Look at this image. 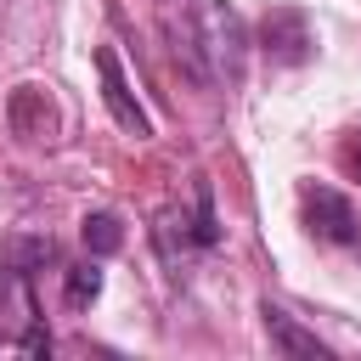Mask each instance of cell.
Masks as SVG:
<instances>
[{
	"mask_svg": "<svg viewBox=\"0 0 361 361\" xmlns=\"http://www.w3.org/2000/svg\"><path fill=\"white\" fill-rule=\"evenodd\" d=\"M192 51H197L203 79L237 85V79H243V56H248L243 17H237L226 0H197V6H192Z\"/></svg>",
	"mask_w": 361,
	"mask_h": 361,
	"instance_id": "6da1fadb",
	"label": "cell"
},
{
	"mask_svg": "<svg viewBox=\"0 0 361 361\" xmlns=\"http://www.w3.org/2000/svg\"><path fill=\"white\" fill-rule=\"evenodd\" d=\"M0 350L11 355H51V327L34 305V276L6 254L0 259Z\"/></svg>",
	"mask_w": 361,
	"mask_h": 361,
	"instance_id": "7a4b0ae2",
	"label": "cell"
},
{
	"mask_svg": "<svg viewBox=\"0 0 361 361\" xmlns=\"http://www.w3.org/2000/svg\"><path fill=\"white\" fill-rule=\"evenodd\" d=\"M299 203H305L310 237H322V243H333V248H361V220H355V209H350L344 192H333V186H305Z\"/></svg>",
	"mask_w": 361,
	"mask_h": 361,
	"instance_id": "3957f363",
	"label": "cell"
},
{
	"mask_svg": "<svg viewBox=\"0 0 361 361\" xmlns=\"http://www.w3.org/2000/svg\"><path fill=\"white\" fill-rule=\"evenodd\" d=\"M96 73H102V102H107L113 124L130 130V135H152V118H147V107L135 102V90L124 85V68H118V51H113V45L96 51Z\"/></svg>",
	"mask_w": 361,
	"mask_h": 361,
	"instance_id": "277c9868",
	"label": "cell"
},
{
	"mask_svg": "<svg viewBox=\"0 0 361 361\" xmlns=\"http://www.w3.org/2000/svg\"><path fill=\"white\" fill-rule=\"evenodd\" d=\"M259 39H265V51H271L276 62H305V56H310V23H305L299 6H276V11H265Z\"/></svg>",
	"mask_w": 361,
	"mask_h": 361,
	"instance_id": "5b68a950",
	"label": "cell"
},
{
	"mask_svg": "<svg viewBox=\"0 0 361 361\" xmlns=\"http://www.w3.org/2000/svg\"><path fill=\"white\" fill-rule=\"evenodd\" d=\"M259 316H265V333H271V344H276L282 355H333V350H327L316 333H305V327H299L282 305H265Z\"/></svg>",
	"mask_w": 361,
	"mask_h": 361,
	"instance_id": "8992f818",
	"label": "cell"
},
{
	"mask_svg": "<svg viewBox=\"0 0 361 361\" xmlns=\"http://www.w3.org/2000/svg\"><path fill=\"white\" fill-rule=\"evenodd\" d=\"M85 248H90V254H118V248H124V231H118V214H107V209H96V214H85Z\"/></svg>",
	"mask_w": 361,
	"mask_h": 361,
	"instance_id": "52a82bcc",
	"label": "cell"
},
{
	"mask_svg": "<svg viewBox=\"0 0 361 361\" xmlns=\"http://www.w3.org/2000/svg\"><path fill=\"white\" fill-rule=\"evenodd\" d=\"M96 293H102V271H96V265H73V271H68V310L96 305Z\"/></svg>",
	"mask_w": 361,
	"mask_h": 361,
	"instance_id": "ba28073f",
	"label": "cell"
},
{
	"mask_svg": "<svg viewBox=\"0 0 361 361\" xmlns=\"http://www.w3.org/2000/svg\"><path fill=\"white\" fill-rule=\"evenodd\" d=\"M338 158H344V169H350V180H361V135H350Z\"/></svg>",
	"mask_w": 361,
	"mask_h": 361,
	"instance_id": "9c48e42d",
	"label": "cell"
}]
</instances>
